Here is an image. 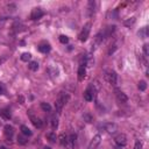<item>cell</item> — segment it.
Returning <instances> with one entry per match:
<instances>
[{"label": "cell", "instance_id": "obj_1", "mask_svg": "<svg viewBox=\"0 0 149 149\" xmlns=\"http://www.w3.org/2000/svg\"><path fill=\"white\" fill-rule=\"evenodd\" d=\"M70 99V95L67 93V92H61L58 95L57 99H56V103H55V108H56V112L57 113H61L63 107L65 106V104L69 101Z\"/></svg>", "mask_w": 149, "mask_h": 149}, {"label": "cell", "instance_id": "obj_2", "mask_svg": "<svg viewBox=\"0 0 149 149\" xmlns=\"http://www.w3.org/2000/svg\"><path fill=\"white\" fill-rule=\"evenodd\" d=\"M90 31H91V22H87L83 29H82V32L78 34V40L80 42H85L88 37V35H90Z\"/></svg>", "mask_w": 149, "mask_h": 149}, {"label": "cell", "instance_id": "obj_3", "mask_svg": "<svg viewBox=\"0 0 149 149\" xmlns=\"http://www.w3.org/2000/svg\"><path fill=\"white\" fill-rule=\"evenodd\" d=\"M105 78H106V80L111 84V85H116V82H118V75H116V72L115 71H113V70H110V71H107L106 72V75H105Z\"/></svg>", "mask_w": 149, "mask_h": 149}, {"label": "cell", "instance_id": "obj_4", "mask_svg": "<svg viewBox=\"0 0 149 149\" xmlns=\"http://www.w3.org/2000/svg\"><path fill=\"white\" fill-rule=\"evenodd\" d=\"M93 97H95V90H93V86L90 85L85 90V92H84V99L86 101H92L93 100Z\"/></svg>", "mask_w": 149, "mask_h": 149}, {"label": "cell", "instance_id": "obj_5", "mask_svg": "<svg viewBox=\"0 0 149 149\" xmlns=\"http://www.w3.org/2000/svg\"><path fill=\"white\" fill-rule=\"evenodd\" d=\"M29 119H31V121H32V124L36 127V128H42V126H43V122H42V120L39 118V116H36V115H34L33 113H31L29 112Z\"/></svg>", "mask_w": 149, "mask_h": 149}, {"label": "cell", "instance_id": "obj_6", "mask_svg": "<svg viewBox=\"0 0 149 149\" xmlns=\"http://www.w3.org/2000/svg\"><path fill=\"white\" fill-rule=\"evenodd\" d=\"M43 15H44L43 10L40 8V7H35V8L32 11V13H31V19H32V20H37V19H41Z\"/></svg>", "mask_w": 149, "mask_h": 149}, {"label": "cell", "instance_id": "obj_7", "mask_svg": "<svg viewBox=\"0 0 149 149\" xmlns=\"http://www.w3.org/2000/svg\"><path fill=\"white\" fill-rule=\"evenodd\" d=\"M114 141H115V143H116L118 146L124 147V146H126V143H127V136H126L124 133L118 134V135L114 137Z\"/></svg>", "mask_w": 149, "mask_h": 149}, {"label": "cell", "instance_id": "obj_8", "mask_svg": "<svg viewBox=\"0 0 149 149\" xmlns=\"http://www.w3.org/2000/svg\"><path fill=\"white\" fill-rule=\"evenodd\" d=\"M115 97H116L118 101L121 103V104H126L128 101V97L126 96V93H124L120 90H118V88H115Z\"/></svg>", "mask_w": 149, "mask_h": 149}, {"label": "cell", "instance_id": "obj_9", "mask_svg": "<svg viewBox=\"0 0 149 149\" xmlns=\"http://www.w3.org/2000/svg\"><path fill=\"white\" fill-rule=\"evenodd\" d=\"M4 134H5L6 139H7V141H11L12 137H13V135H14V128H13V126L5 125V127H4Z\"/></svg>", "mask_w": 149, "mask_h": 149}, {"label": "cell", "instance_id": "obj_10", "mask_svg": "<svg viewBox=\"0 0 149 149\" xmlns=\"http://www.w3.org/2000/svg\"><path fill=\"white\" fill-rule=\"evenodd\" d=\"M76 139H77V135L75 133H71L70 135H68V143H67L68 149H73L75 143H76Z\"/></svg>", "mask_w": 149, "mask_h": 149}, {"label": "cell", "instance_id": "obj_11", "mask_svg": "<svg viewBox=\"0 0 149 149\" xmlns=\"http://www.w3.org/2000/svg\"><path fill=\"white\" fill-rule=\"evenodd\" d=\"M100 142H101V136L99 134L95 135L93 139H92V141H91V143H90V149H96L100 144Z\"/></svg>", "mask_w": 149, "mask_h": 149}, {"label": "cell", "instance_id": "obj_12", "mask_svg": "<svg viewBox=\"0 0 149 149\" xmlns=\"http://www.w3.org/2000/svg\"><path fill=\"white\" fill-rule=\"evenodd\" d=\"M114 31H115V26H108V27H106L104 31H103V34H104L105 39L106 37H110L114 33Z\"/></svg>", "mask_w": 149, "mask_h": 149}, {"label": "cell", "instance_id": "obj_13", "mask_svg": "<svg viewBox=\"0 0 149 149\" xmlns=\"http://www.w3.org/2000/svg\"><path fill=\"white\" fill-rule=\"evenodd\" d=\"M105 129L107 131V133L110 134H114L118 131V126L115 124H106L105 125Z\"/></svg>", "mask_w": 149, "mask_h": 149}, {"label": "cell", "instance_id": "obj_14", "mask_svg": "<svg viewBox=\"0 0 149 149\" xmlns=\"http://www.w3.org/2000/svg\"><path fill=\"white\" fill-rule=\"evenodd\" d=\"M57 139H58V141H59V144H61L62 147H67V143H68V135H67L65 133H62Z\"/></svg>", "mask_w": 149, "mask_h": 149}, {"label": "cell", "instance_id": "obj_15", "mask_svg": "<svg viewBox=\"0 0 149 149\" xmlns=\"http://www.w3.org/2000/svg\"><path fill=\"white\" fill-rule=\"evenodd\" d=\"M85 75H86L85 65H79V68H78V80H83L85 78Z\"/></svg>", "mask_w": 149, "mask_h": 149}, {"label": "cell", "instance_id": "obj_16", "mask_svg": "<svg viewBox=\"0 0 149 149\" xmlns=\"http://www.w3.org/2000/svg\"><path fill=\"white\" fill-rule=\"evenodd\" d=\"M37 49H39V51H41V52H43V54H47V52L50 51L51 47H50V44H48V43H43V44H40Z\"/></svg>", "mask_w": 149, "mask_h": 149}, {"label": "cell", "instance_id": "obj_17", "mask_svg": "<svg viewBox=\"0 0 149 149\" xmlns=\"http://www.w3.org/2000/svg\"><path fill=\"white\" fill-rule=\"evenodd\" d=\"M20 131H21L22 135H26V136H32V135H33V132L29 129L27 126H24V125H22V126L20 127Z\"/></svg>", "mask_w": 149, "mask_h": 149}, {"label": "cell", "instance_id": "obj_18", "mask_svg": "<svg viewBox=\"0 0 149 149\" xmlns=\"http://www.w3.org/2000/svg\"><path fill=\"white\" fill-rule=\"evenodd\" d=\"M50 125L52 129H57L58 128V118L56 115H52L50 119Z\"/></svg>", "mask_w": 149, "mask_h": 149}, {"label": "cell", "instance_id": "obj_19", "mask_svg": "<svg viewBox=\"0 0 149 149\" xmlns=\"http://www.w3.org/2000/svg\"><path fill=\"white\" fill-rule=\"evenodd\" d=\"M95 7H96V3L95 1H88V4H87V10H88V15H93V13H95Z\"/></svg>", "mask_w": 149, "mask_h": 149}, {"label": "cell", "instance_id": "obj_20", "mask_svg": "<svg viewBox=\"0 0 149 149\" xmlns=\"http://www.w3.org/2000/svg\"><path fill=\"white\" fill-rule=\"evenodd\" d=\"M104 40H105V36H104L103 31H101V32H99V33L96 35V39H95L96 44H100V43H103V41H104Z\"/></svg>", "mask_w": 149, "mask_h": 149}, {"label": "cell", "instance_id": "obj_21", "mask_svg": "<svg viewBox=\"0 0 149 149\" xmlns=\"http://www.w3.org/2000/svg\"><path fill=\"white\" fill-rule=\"evenodd\" d=\"M40 106H41V108H42V111H44V112H47V113H51V106L48 104V103H41L40 104Z\"/></svg>", "mask_w": 149, "mask_h": 149}, {"label": "cell", "instance_id": "obj_22", "mask_svg": "<svg viewBox=\"0 0 149 149\" xmlns=\"http://www.w3.org/2000/svg\"><path fill=\"white\" fill-rule=\"evenodd\" d=\"M28 68H29V70H32V71H37V69H39V63L35 62V61H32V62H29Z\"/></svg>", "mask_w": 149, "mask_h": 149}, {"label": "cell", "instance_id": "obj_23", "mask_svg": "<svg viewBox=\"0 0 149 149\" xmlns=\"http://www.w3.org/2000/svg\"><path fill=\"white\" fill-rule=\"evenodd\" d=\"M31 58H32V55L29 54V52H23L21 56H20V59L22 62H28V61H31Z\"/></svg>", "mask_w": 149, "mask_h": 149}, {"label": "cell", "instance_id": "obj_24", "mask_svg": "<svg viewBox=\"0 0 149 149\" xmlns=\"http://www.w3.org/2000/svg\"><path fill=\"white\" fill-rule=\"evenodd\" d=\"M139 36L141 37V39H146L147 36H148V27H143L141 31L139 32Z\"/></svg>", "mask_w": 149, "mask_h": 149}, {"label": "cell", "instance_id": "obj_25", "mask_svg": "<svg viewBox=\"0 0 149 149\" xmlns=\"http://www.w3.org/2000/svg\"><path fill=\"white\" fill-rule=\"evenodd\" d=\"M47 139H48L51 143H55V142L57 141V136H56L55 133H48V134H47Z\"/></svg>", "mask_w": 149, "mask_h": 149}, {"label": "cell", "instance_id": "obj_26", "mask_svg": "<svg viewBox=\"0 0 149 149\" xmlns=\"http://www.w3.org/2000/svg\"><path fill=\"white\" fill-rule=\"evenodd\" d=\"M137 87H139L140 91H146V88H147V82H146V80H140Z\"/></svg>", "mask_w": 149, "mask_h": 149}, {"label": "cell", "instance_id": "obj_27", "mask_svg": "<svg viewBox=\"0 0 149 149\" xmlns=\"http://www.w3.org/2000/svg\"><path fill=\"white\" fill-rule=\"evenodd\" d=\"M27 142H28V140H27L22 134H21V135H18V143H19V144H26Z\"/></svg>", "mask_w": 149, "mask_h": 149}, {"label": "cell", "instance_id": "obj_28", "mask_svg": "<svg viewBox=\"0 0 149 149\" xmlns=\"http://www.w3.org/2000/svg\"><path fill=\"white\" fill-rule=\"evenodd\" d=\"M0 114H1L3 118L5 119H10L11 118V112L8 110H3V111H0Z\"/></svg>", "mask_w": 149, "mask_h": 149}, {"label": "cell", "instance_id": "obj_29", "mask_svg": "<svg viewBox=\"0 0 149 149\" xmlns=\"http://www.w3.org/2000/svg\"><path fill=\"white\" fill-rule=\"evenodd\" d=\"M58 40H59V42L63 43V44H67V43L69 42V37H68V36H65V35H59Z\"/></svg>", "mask_w": 149, "mask_h": 149}, {"label": "cell", "instance_id": "obj_30", "mask_svg": "<svg viewBox=\"0 0 149 149\" xmlns=\"http://www.w3.org/2000/svg\"><path fill=\"white\" fill-rule=\"evenodd\" d=\"M124 23H125V26H132V24L135 23V18H129V19L126 20Z\"/></svg>", "mask_w": 149, "mask_h": 149}, {"label": "cell", "instance_id": "obj_31", "mask_svg": "<svg viewBox=\"0 0 149 149\" xmlns=\"http://www.w3.org/2000/svg\"><path fill=\"white\" fill-rule=\"evenodd\" d=\"M84 120L86 121V122H91L92 121V116H91V114H88V113H86V114H84Z\"/></svg>", "mask_w": 149, "mask_h": 149}, {"label": "cell", "instance_id": "obj_32", "mask_svg": "<svg viewBox=\"0 0 149 149\" xmlns=\"http://www.w3.org/2000/svg\"><path fill=\"white\" fill-rule=\"evenodd\" d=\"M134 149H142V142H141L140 140H136V141H135Z\"/></svg>", "mask_w": 149, "mask_h": 149}, {"label": "cell", "instance_id": "obj_33", "mask_svg": "<svg viewBox=\"0 0 149 149\" xmlns=\"http://www.w3.org/2000/svg\"><path fill=\"white\" fill-rule=\"evenodd\" d=\"M143 55H144L146 58H147V56L149 55V52H148V44H147V43L143 46Z\"/></svg>", "mask_w": 149, "mask_h": 149}, {"label": "cell", "instance_id": "obj_34", "mask_svg": "<svg viewBox=\"0 0 149 149\" xmlns=\"http://www.w3.org/2000/svg\"><path fill=\"white\" fill-rule=\"evenodd\" d=\"M3 92H4V86H3V84H0V95Z\"/></svg>", "mask_w": 149, "mask_h": 149}, {"label": "cell", "instance_id": "obj_35", "mask_svg": "<svg viewBox=\"0 0 149 149\" xmlns=\"http://www.w3.org/2000/svg\"><path fill=\"white\" fill-rule=\"evenodd\" d=\"M5 61H6V58H0V65H1V64H3Z\"/></svg>", "mask_w": 149, "mask_h": 149}, {"label": "cell", "instance_id": "obj_36", "mask_svg": "<svg viewBox=\"0 0 149 149\" xmlns=\"http://www.w3.org/2000/svg\"><path fill=\"white\" fill-rule=\"evenodd\" d=\"M43 149H52V148H51V147H49V146H46Z\"/></svg>", "mask_w": 149, "mask_h": 149}, {"label": "cell", "instance_id": "obj_37", "mask_svg": "<svg viewBox=\"0 0 149 149\" xmlns=\"http://www.w3.org/2000/svg\"><path fill=\"white\" fill-rule=\"evenodd\" d=\"M0 149H7V148H6V147H4V146H3V147H0Z\"/></svg>", "mask_w": 149, "mask_h": 149}]
</instances>
